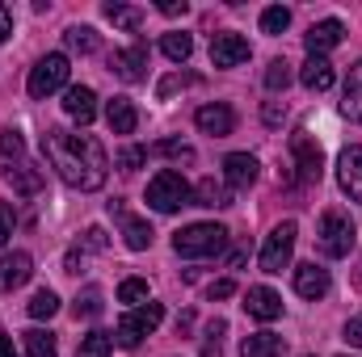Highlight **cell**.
<instances>
[{
    "label": "cell",
    "instance_id": "6da1fadb",
    "mask_svg": "<svg viewBox=\"0 0 362 357\" xmlns=\"http://www.w3.org/2000/svg\"><path fill=\"white\" fill-rule=\"evenodd\" d=\"M42 156H47V164L59 173V181H68V185L81 189V193L101 189L105 177H110L105 147H101L93 135H81V131L51 126V131L42 135Z\"/></svg>",
    "mask_w": 362,
    "mask_h": 357
},
{
    "label": "cell",
    "instance_id": "7a4b0ae2",
    "mask_svg": "<svg viewBox=\"0 0 362 357\" xmlns=\"http://www.w3.org/2000/svg\"><path fill=\"white\" fill-rule=\"evenodd\" d=\"M223 248H228V227H219V223H194L173 236L177 257H219Z\"/></svg>",
    "mask_w": 362,
    "mask_h": 357
},
{
    "label": "cell",
    "instance_id": "3957f363",
    "mask_svg": "<svg viewBox=\"0 0 362 357\" xmlns=\"http://www.w3.org/2000/svg\"><path fill=\"white\" fill-rule=\"evenodd\" d=\"M189 202H194V189H189L185 177L173 173V169H165V173H156V177L148 181V206H152V210L173 214V210L189 206Z\"/></svg>",
    "mask_w": 362,
    "mask_h": 357
},
{
    "label": "cell",
    "instance_id": "277c9868",
    "mask_svg": "<svg viewBox=\"0 0 362 357\" xmlns=\"http://www.w3.org/2000/svg\"><path fill=\"white\" fill-rule=\"evenodd\" d=\"M316 240H320V253H325V257H333V261L350 257V248H354V223H350V214H341V210H325V214H320V231H316Z\"/></svg>",
    "mask_w": 362,
    "mask_h": 357
},
{
    "label": "cell",
    "instance_id": "5b68a950",
    "mask_svg": "<svg viewBox=\"0 0 362 357\" xmlns=\"http://www.w3.org/2000/svg\"><path fill=\"white\" fill-rule=\"evenodd\" d=\"M160 320H165V307H160V303H144V307H135L131 315H122V320H118L114 341H118L122 349H135L148 332H156V328H160Z\"/></svg>",
    "mask_w": 362,
    "mask_h": 357
},
{
    "label": "cell",
    "instance_id": "8992f818",
    "mask_svg": "<svg viewBox=\"0 0 362 357\" xmlns=\"http://www.w3.org/2000/svg\"><path fill=\"white\" fill-rule=\"evenodd\" d=\"M68 76H72V68H68V55H42L34 68H30V80H25V89L34 101H42V97H51V92H59L68 85Z\"/></svg>",
    "mask_w": 362,
    "mask_h": 357
},
{
    "label": "cell",
    "instance_id": "52a82bcc",
    "mask_svg": "<svg viewBox=\"0 0 362 357\" xmlns=\"http://www.w3.org/2000/svg\"><path fill=\"white\" fill-rule=\"evenodd\" d=\"M295 236H299L295 223H278V227L270 231V240H266V248H262V269H266V273H282V269L291 265Z\"/></svg>",
    "mask_w": 362,
    "mask_h": 357
},
{
    "label": "cell",
    "instance_id": "ba28073f",
    "mask_svg": "<svg viewBox=\"0 0 362 357\" xmlns=\"http://www.w3.org/2000/svg\"><path fill=\"white\" fill-rule=\"evenodd\" d=\"M291 156H295V169H299V181H320L325 173V156H320V147L312 143V135L308 131H295L291 135Z\"/></svg>",
    "mask_w": 362,
    "mask_h": 357
},
{
    "label": "cell",
    "instance_id": "9c48e42d",
    "mask_svg": "<svg viewBox=\"0 0 362 357\" xmlns=\"http://www.w3.org/2000/svg\"><path fill=\"white\" fill-rule=\"evenodd\" d=\"M4 181H8V185H13V193H21V198L42 193V169H38V164H30L25 156L4 160Z\"/></svg>",
    "mask_w": 362,
    "mask_h": 357
},
{
    "label": "cell",
    "instance_id": "30bf717a",
    "mask_svg": "<svg viewBox=\"0 0 362 357\" xmlns=\"http://www.w3.org/2000/svg\"><path fill=\"white\" fill-rule=\"evenodd\" d=\"M249 38L245 34H215L211 38V63L215 68H240L249 59Z\"/></svg>",
    "mask_w": 362,
    "mask_h": 357
},
{
    "label": "cell",
    "instance_id": "8fae6325",
    "mask_svg": "<svg viewBox=\"0 0 362 357\" xmlns=\"http://www.w3.org/2000/svg\"><path fill=\"white\" fill-rule=\"evenodd\" d=\"M110 214L122 223V240H127V248H131V253H144V248L152 244V227H148L144 219L127 214V206H122V202H110Z\"/></svg>",
    "mask_w": 362,
    "mask_h": 357
},
{
    "label": "cell",
    "instance_id": "7c38bea8",
    "mask_svg": "<svg viewBox=\"0 0 362 357\" xmlns=\"http://www.w3.org/2000/svg\"><path fill=\"white\" fill-rule=\"evenodd\" d=\"M144 68H148V51L144 47H127V51H114L110 59V72L127 85H139L144 80Z\"/></svg>",
    "mask_w": 362,
    "mask_h": 357
},
{
    "label": "cell",
    "instance_id": "4fadbf2b",
    "mask_svg": "<svg viewBox=\"0 0 362 357\" xmlns=\"http://www.w3.org/2000/svg\"><path fill=\"white\" fill-rule=\"evenodd\" d=\"M30 273H34L30 253H8V257H0V294H13L17 286H25Z\"/></svg>",
    "mask_w": 362,
    "mask_h": 357
},
{
    "label": "cell",
    "instance_id": "5bb4252c",
    "mask_svg": "<svg viewBox=\"0 0 362 357\" xmlns=\"http://www.w3.org/2000/svg\"><path fill=\"white\" fill-rule=\"evenodd\" d=\"M341 34H346V25H341L337 17H325V21H316V25L303 34V42H308V55H325V51H333V47L341 42Z\"/></svg>",
    "mask_w": 362,
    "mask_h": 357
},
{
    "label": "cell",
    "instance_id": "9a60e30c",
    "mask_svg": "<svg viewBox=\"0 0 362 357\" xmlns=\"http://www.w3.org/2000/svg\"><path fill=\"white\" fill-rule=\"evenodd\" d=\"M194 122H198V131L202 135H215V139H223V135H232V126H236V114L228 109V105H202L198 114H194Z\"/></svg>",
    "mask_w": 362,
    "mask_h": 357
},
{
    "label": "cell",
    "instance_id": "2e32d148",
    "mask_svg": "<svg viewBox=\"0 0 362 357\" xmlns=\"http://www.w3.org/2000/svg\"><path fill=\"white\" fill-rule=\"evenodd\" d=\"M329 286H333V282H329V269H325V265L308 261V265L295 269V290H299L303 298H312V303H316V298H325V294H329Z\"/></svg>",
    "mask_w": 362,
    "mask_h": 357
},
{
    "label": "cell",
    "instance_id": "e0dca14e",
    "mask_svg": "<svg viewBox=\"0 0 362 357\" xmlns=\"http://www.w3.org/2000/svg\"><path fill=\"white\" fill-rule=\"evenodd\" d=\"M337 181H341V189L362 202V147H346L341 152V160H337Z\"/></svg>",
    "mask_w": 362,
    "mask_h": 357
},
{
    "label": "cell",
    "instance_id": "ac0fdd59",
    "mask_svg": "<svg viewBox=\"0 0 362 357\" xmlns=\"http://www.w3.org/2000/svg\"><path fill=\"white\" fill-rule=\"evenodd\" d=\"M245 311L253 315V320H278L282 315V294H274L270 286H253L249 294H245Z\"/></svg>",
    "mask_w": 362,
    "mask_h": 357
},
{
    "label": "cell",
    "instance_id": "d6986e66",
    "mask_svg": "<svg viewBox=\"0 0 362 357\" xmlns=\"http://www.w3.org/2000/svg\"><path fill=\"white\" fill-rule=\"evenodd\" d=\"M64 114H68L72 122L89 126L93 118H97V92H93V89H85V85L68 89V92H64Z\"/></svg>",
    "mask_w": 362,
    "mask_h": 357
},
{
    "label": "cell",
    "instance_id": "ffe728a7",
    "mask_svg": "<svg viewBox=\"0 0 362 357\" xmlns=\"http://www.w3.org/2000/svg\"><path fill=\"white\" fill-rule=\"evenodd\" d=\"M223 181H228L232 189H249V185L257 181V160H253L249 152H232V156L223 160Z\"/></svg>",
    "mask_w": 362,
    "mask_h": 357
},
{
    "label": "cell",
    "instance_id": "44dd1931",
    "mask_svg": "<svg viewBox=\"0 0 362 357\" xmlns=\"http://www.w3.org/2000/svg\"><path fill=\"white\" fill-rule=\"evenodd\" d=\"M299 80H303V89H312V92L333 89V63L325 55H308L303 68H299Z\"/></svg>",
    "mask_w": 362,
    "mask_h": 357
},
{
    "label": "cell",
    "instance_id": "7402d4cb",
    "mask_svg": "<svg viewBox=\"0 0 362 357\" xmlns=\"http://www.w3.org/2000/svg\"><path fill=\"white\" fill-rule=\"evenodd\" d=\"M105 122H110L114 135H135L139 114H135V105H131L127 97H114V101H105Z\"/></svg>",
    "mask_w": 362,
    "mask_h": 357
},
{
    "label": "cell",
    "instance_id": "603a6c76",
    "mask_svg": "<svg viewBox=\"0 0 362 357\" xmlns=\"http://www.w3.org/2000/svg\"><path fill=\"white\" fill-rule=\"evenodd\" d=\"M341 114L350 118V122H358L362 126V59L350 68V76H346V92H341Z\"/></svg>",
    "mask_w": 362,
    "mask_h": 357
},
{
    "label": "cell",
    "instance_id": "cb8c5ba5",
    "mask_svg": "<svg viewBox=\"0 0 362 357\" xmlns=\"http://www.w3.org/2000/svg\"><path fill=\"white\" fill-rule=\"evenodd\" d=\"M282 349H286L282 337H274V332H257V337H249V341L240 345V357H282Z\"/></svg>",
    "mask_w": 362,
    "mask_h": 357
},
{
    "label": "cell",
    "instance_id": "d4e9b609",
    "mask_svg": "<svg viewBox=\"0 0 362 357\" xmlns=\"http://www.w3.org/2000/svg\"><path fill=\"white\" fill-rule=\"evenodd\" d=\"M105 17H110L118 30H139V25H144V8H135V4H118V0L105 4Z\"/></svg>",
    "mask_w": 362,
    "mask_h": 357
},
{
    "label": "cell",
    "instance_id": "484cf974",
    "mask_svg": "<svg viewBox=\"0 0 362 357\" xmlns=\"http://www.w3.org/2000/svg\"><path fill=\"white\" fill-rule=\"evenodd\" d=\"M194 206H232V198H228L223 185H215V181L206 177L194 185Z\"/></svg>",
    "mask_w": 362,
    "mask_h": 357
},
{
    "label": "cell",
    "instance_id": "4316f807",
    "mask_svg": "<svg viewBox=\"0 0 362 357\" xmlns=\"http://www.w3.org/2000/svg\"><path fill=\"white\" fill-rule=\"evenodd\" d=\"M64 42H68V51H81V55H93V51L101 47V38H97L93 25H72V30L64 34Z\"/></svg>",
    "mask_w": 362,
    "mask_h": 357
},
{
    "label": "cell",
    "instance_id": "83f0119b",
    "mask_svg": "<svg viewBox=\"0 0 362 357\" xmlns=\"http://www.w3.org/2000/svg\"><path fill=\"white\" fill-rule=\"evenodd\" d=\"M160 51H165L173 63H185V59L194 55V38H189V34H181V30H173V34H165V38H160Z\"/></svg>",
    "mask_w": 362,
    "mask_h": 357
},
{
    "label": "cell",
    "instance_id": "f1b7e54d",
    "mask_svg": "<svg viewBox=\"0 0 362 357\" xmlns=\"http://www.w3.org/2000/svg\"><path fill=\"white\" fill-rule=\"evenodd\" d=\"M25 353H30V357H59V345H55V337H51V332L30 328V332H25Z\"/></svg>",
    "mask_w": 362,
    "mask_h": 357
},
{
    "label": "cell",
    "instance_id": "f546056e",
    "mask_svg": "<svg viewBox=\"0 0 362 357\" xmlns=\"http://www.w3.org/2000/svg\"><path fill=\"white\" fill-rule=\"evenodd\" d=\"M110 349H114V337L110 332H89V337H81L76 357H110Z\"/></svg>",
    "mask_w": 362,
    "mask_h": 357
},
{
    "label": "cell",
    "instance_id": "4dcf8cb0",
    "mask_svg": "<svg viewBox=\"0 0 362 357\" xmlns=\"http://www.w3.org/2000/svg\"><path fill=\"white\" fill-rule=\"evenodd\" d=\"M25 311H30L34 320H51V315L59 311V298H55V290H38V294L25 303Z\"/></svg>",
    "mask_w": 362,
    "mask_h": 357
},
{
    "label": "cell",
    "instance_id": "1f68e13d",
    "mask_svg": "<svg viewBox=\"0 0 362 357\" xmlns=\"http://www.w3.org/2000/svg\"><path fill=\"white\" fill-rule=\"evenodd\" d=\"M118 303L144 307V303H148V282H144V277H127V282L118 286Z\"/></svg>",
    "mask_w": 362,
    "mask_h": 357
},
{
    "label": "cell",
    "instance_id": "d6a6232c",
    "mask_svg": "<svg viewBox=\"0 0 362 357\" xmlns=\"http://www.w3.org/2000/svg\"><path fill=\"white\" fill-rule=\"evenodd\" d=\"M291 80H295V72H291V63H286V59H274L270 68H266V89H270V92H282Z\"/></svg>",
    "mask_w": 362,
    "mask_h": 357
},
{
    "label": "cell",
    "instance_id": "836d02e7",
    "mask_svg": "<svg viewBox=\"0 0 362 357\" xmlns=\"http://www.w3.org/2000/svg\"><path fill=\"white\" fill-rule=\"evenodd\" d=\"M291 25V8H282V4H274L262 13V34H282Z\"/></svg>",
    "mask_w": 362,
    "mask_h": 357
},
{
    "label": "cell",
    "instance_id": "e575fe53",
    "mask_svg": "<svg viewBox=\"0 0 362 357\" xmlns=\"http://www.w3.org/2000/svg\"><path fill=\"white\" fill-rule=\"evenodd\" d=\"M72 311H76V320H93V315H101V290L89 286V290L76 298V307H72Z\"/></svg>",
    "mask_w": 362,
    "mask_h": 357
},
{
    "label": "cell",
    "instance_id": "d590c367",
    "mask_svg": "<svg viewBox=\"0 0 362 357\" xmlns=\"http://www.w3.org/2000/svg\"><path fill=\"white\" fill-rule=\"evenodd\" d=\"M156 152H160V156H169V160H185V164L194 160V147H189V143H177V139L156 143Z\"/></svg>",
    "mask_w": 362,
    "mask_h": 357
},
{
    "label": "cell",
    "instance_id": "8d00e7d4",
    "mask_svg": "<svg viewBox=\"0 0 362 357\" xmlns=\"http://www.w3.org/2000/svg\"><path fill=\"white\" fill-rule=\"evenodd\" d=\"M0 152H4V160H13V156H25V143H21V135H17V131H4V135H0Z\"/></svg>",
    "mask_w": 362,
    "mask_h": 357
},
{
    "label": "cell",
    "instance_id": "74e56055",
    "mask_svg": "<svg viewBox=\"0 0 362 357\" xmlns=\"http://www.w3.org/2000/svg\"><path fill=\"white\" fill-rule=\"evenodd\" d=\"M144 160H148V152H144V147H127V152L118 156V169H122V173H135Z\"/></svg>",
    "mask_w": 362,
    "mask_h": 357
},
{
    "label": "cell",
    "instance_id": "f35d334b",
    "mask_svg": "<svg viewBox=\"0 0 362 357\" xmlns=\"http://www.w3.org/2000/svg\"><path fill=\"white\" fill-rule=\"evenodd\" d=\"M13 227H17V214H13V206H8V202H0V248L8 244Z\"/></svg>",
    "mask_w": 362,
    "mask_h": 357
},
{
    "label": "cell",
    "instance_id": "ab89813d",
    "mask_svg": "<svg viewBox=\"0 0 362 357\" xmlns=\"http://www.w3.org/2000/svg\"><path fill=\"white\" fill-rule=\"evenodd\" d=\"M206 294H211V298H232V294H236V282H232V277H223V282H215Z\"/></svg>",
    "mask_w": 362,
    "mask_h": 357
},
{
    "label": "cell",
    "instance_id": "60d3db41",
    "mask_svg": "<svg viewBox=\"0 0 362 357\" xmlns=\"http://www.w3.org/2000/svg\"><path fill=\"white\" fill-rule=\"evenodd\" d=\"M346 341H350L354 349H362V315H354V320L346 324Z\"/></svg>",
    "mask_w": 362,
    "mask_h": 357
},
{
    "label": "cell",
    "instance_id": "b9f144b4",
    "mask_svg": "<svg viewBox=\"0 0 362 357\" xmlns=\"http://www.w3.org/2000/svg\"><path fill=\"white\" fill-rule=\"evenodd\" d=\"M85 244H89L93 253H101V248H105V231H101V227H89V231H85Z\"/></svg>",
    "mask_w": 362,
    "mask_h": 357
},
{
    "label": "cell",
    "instance_id": "7bdbcfd3",
    "mask_svg": "<svg viewBox=\"0 0 362 357\" xmlns=\"http://www.w3.org/2000/svg\"><path fill=\"white\" fill-rule=\"evenodd\" d=\"M282 118H286V105H278V101H266V122H270V126H278Z\"/></svg>",
    "mask_w": 362,
    "mask_h": 357
},
{
    "label": "cell",
    "instance_id": "ee69618b",
    "mask_svg": "<svg viewBox=\"0 0 362 357\" xmlns=\"http://www.w3.org/2000/svg\"><path fill=\"white\" fill-rule=\"evenodd\" d=\"M13 34V13H8V4H0V42Z\"/></svg>",
    "mask_w": 362,
    "mask_h": 357
},
{
    "label": "cell",
    "instance_id": "f6af8a7d",
    "mask_svg": "<svg viewBox=\"0 0 362 357\" xmlns=\"http://www.w3.org/2000/svg\"><path fill=\"white\" fill-rule=\"evenodd\" d=\"M160 13L165 17H177V13H185V0H160Z\"/></svg>",
    "mask_w": 362,
    "mask_h": 357
},
{
    "label": "cell",
    "instance_id": "bcb514c9",
    "mask_svg": "<svg viewBox=\"0 0 362 357\" xmlns=\"http://www.w3.org/2000/svg\"><path fill=\"white\" fill-rule=\"evenodd\" d=\"M0 357H17V349H13V341H8V337H0Z\"/></svg>",
    "mask_w": 362,
    "mask_h": 357
}]
</instances>
